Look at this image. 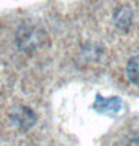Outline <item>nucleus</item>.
<instances>
[{
  "label": "nucleus",
  "mask_w": 139,
  "mask_h": 146,
  "mask_svg": "<svg viewBox=\"0 0 139 146\" xmlns=\"http://www.w3.org/2000/svg\"><path fill=\"white\" fill-rule=\"evenodd\" d=\"M43 35L35 29H21L17 35V43L24 51H33L42 43Z\"/></svg>",
  "instance_id": "nucleus-1"
},
{
  "label": "nucleus",
  "mask_w": 139,
  "mask_h": 146,
  "mask_svg": "<svg viewBox=\"0 0 139 146\" xmlns=\"http://www.w3.org/2000/svg\"><path fill=\"white\" fill-rule=\"evenodd\" d=\"M121 106H123V102H121V98H118V97L105 98L102 96H96V100H94L93 108H94V110H97L99 113L117 115L118 112L121 110Z\"/></svg>",
  "instance_id": "nucleus-2"
},
{
  "label": "nucleus",
  "mask_w": 139,
  "mask_h": 146,
  "mask_svg": "<svg viewBox=\"0 0 139 146\" xmlns=\"http://www.w3.org/2000/svg\"><path fill=\"white\" fill-rule=\"evenodd\" d=\"M126 73L130 82L139 85V55L132 57L129 60L127 66H126Z\"/></svg>",
  "instance_id": "nucleus-3"
}]
</instances>
